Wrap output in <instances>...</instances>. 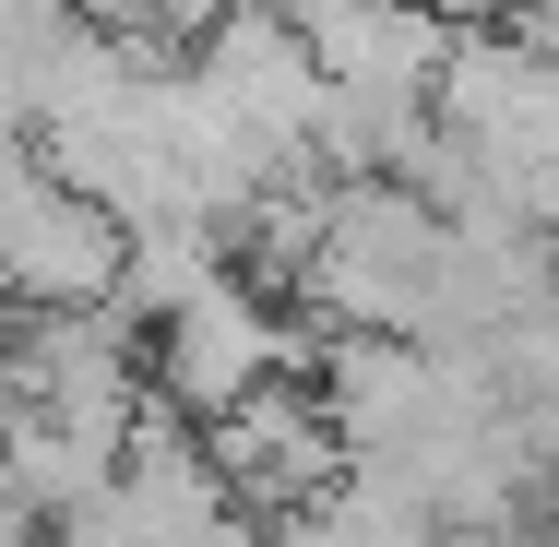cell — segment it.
I'll return each instance as SVG.
<instances>
[{"instance_id":"1","label":"cell","mask_w":559,"mask_h":547,"mask_svg":"<svg viewBox=\"0 0 559 547\" xmlns=\"http://www.w3.org/2000/svg\"><path fill=\"white\" fill-rule=\"evenodd\" d=\"M452 262V215L417 179H334L322 191V250L298 262V310L322 333H417Z\"/></svg>"},{"instance_id":"2","label":"cell","mask_w":559,"mask_h":547,"mask_svg":"<svg viewBox=\"0 0 559 547\" xmlns=\"http://www.w3.org/2000/svg\"><path fill=\"white\" fill-rule=\"evenodd\" d=\"M310 345H322V333H286L262 286L215 274L203 298H179V310H155V322H143V381H155L179 417H226L250 381L310 369Z\"/></svg>"},{"instance_id":"3","label":"cell","mask_w":559,"mask_h":547,"mask_svg":"<svg viewBox=\"0 0 559 547\" xmlns=\"http://www.w3.org/2000/svg\"><path fill=\"white\" fill-rule=\"evenodd\" d=\"M203 452H215L226 500H262L274 512V536L310 524V512H334V488H345V440L322 417V393H310V369H274L226 417H203Z\"/></svg>"},{"instance_id":"4","label":"cell","mask_w":559,"mask_h":547,"mask_svg":"<svg viewBox=\"0 0 559 547\" xmlns=\"http://www.w3.org/2000/svg\"><path fill=\"white\" fill-rule=\"evenodd\" d=\"M441 60H452V24H441V12H417V0H357V24L322 48L334 84H405V96H429Z\"/></svg>"},{"instance_id":"5","label":"cell","mask_w":559,"mask_h":547,"mask_svg":"<svg viewBox=\"0 0 559 547\" xmlns=\"http://www.w3.org/2000/svg\"><path fill=\"white\" fill-rule=\"evenodd\" d=\"M108 12H143V24H167V36L191 48V36H203V24H226L238 0H108Z\"/></svg>"},{"instance_id":"6","label":"cell","mask_w":559,"mask_h":547,"mask_svg":"<svg viewBox=\"0 0 559 547\" xmlns=\"http://www.w3.org/2000/svg\"><path fill=\"white\" fill-rule=\"evenodd\" d=\"M262 12H274V24H298L310 48H334L345 24H357V0H262Z\"/></svg>"},{"instance_id":"7","label":"cell","mask_w":559,"mask_h":547,"mask_svg":"<svg viewBox=\"0 0 559 547\" xmlns=\"http://www.w3.org/2000/svg\"><path fill=\"white\" fill-rule=\"evenodd\" d=\"M512 36H524V48L559 72V0H512Z\"/></svg>"},{"instance_id":"8","label":"cell","mask_w":559,"mask_h":547,"mask_svg":"<svg viewBox=\"0 0 559 547\" xmlns=\"http://www.w3.org/2000/svg\"><path fill=\"white\" fill-rule=\"evenodd\" d=\"M500 12H512V0H500Z\"/></svg>"}]
</instances>
